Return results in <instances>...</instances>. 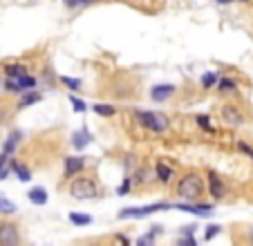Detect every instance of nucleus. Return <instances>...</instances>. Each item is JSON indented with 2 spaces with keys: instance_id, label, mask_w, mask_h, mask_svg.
Listing matches in <instances>:
<instances>
[{
  "instance_id": "35",
  "label": "nucleus",
  "mask_w": 253,
  "mask_h": 246,
  "mask_svg": "<svg viewBox=\"0 0 253 246\" xmlns=\"http://www.w3.org/2000/svg\"><path fill=\"white\" fill-rule=\"evenodd\" d=\"M85 246H112V242L110 244H106V242H101V240H94V242H88Z\"/></svg>"
},
{
  "instance_id": "34",
  "label": "nucleus",
  "mask_w": 253,
  "mask_h": 246,
  "mask_svg": "<svg viewBox=\"0 0 253 246\" xmlns=\"http://www.w3.org/2000/svg\"><path fill=\"white\" fill-rule=\"evenodd\" d=\"M244 242H247V246H253V226H249L247 233H244Z\"/></svg>"
},
{
  "instance_id": "6",
  "label": "nucleus",
  "mask_w": 253,
  "mask_h": 246,
  "mask_svg": "<svg viewBox=\"0 0 253 246\" xmlns=\"http://www.w3.org/2000/svg\"><path fill=\"white\" fill-rule=\"evenodd\" d=\"M168 208H173V204H168V201H157V204L139 206V208H123L119 210V220H141V217H148V215L159 213V210H168Z\"/></svg>"
},
{
  "instance_id": "26",
  "label": "nucleus",
  "mask_w": 253,
  "mask_h": 246,
  "mask_svg": "<svg viewBox=\"0 0 253 246\" xmlns=\"http://www.w3.org/2000/svg\"><path fill=\"white\" fill-rule=\"evenodd\" d=\"M195 123L202 128V130H206V132H213L211 116H208V114H197V116H195Z\"/></svg>"
},
{
  "instance_id": "9",
  "label": "nucleus",
  "mask_w": 253,
  "mask_h": 246,
  "mask_svg": "<svg viewBox=\"0 0 253 246\" xmlns=\"http://www.w3.org/2000/svg\"><path fill=\"white\" fill-rule=\"evenodd\" d=\"M81 173H85V159L81 155H69L65 157L63 161V177L65 179H72V177H79Z\"/></svg>"
},
{
  "instance_id": "16",
  "label": "nucleus",
  "mask_w": 253,
  "mask_h": 246,
  "mask_svg": "<svg viewBox=\"0 0 253 246\" xmlns=\"http://www.w3.org/2000/svg\"><path fill=\"white\" fill-rule=\"evenodd\" d=\"M217 92L220 94H235L237 92V81L231 79V76H220V81H217Z\"/></svg>"
},
{
  "instance_id": "15",
  "label": "nucleus",
  "mask_w": 253,
  "mask_h": 246,
  "mask_svg": "<svg viewBox=\"0 0 253 246\" xmlns=\"http://www.w3.org/2000/svg\"><path fill=\"white\" fill-rule=\"evenodd\" d=\"M21 136H23V134H21L18 130L9 132L5 146H2V155H7V157H14V155H16V150H18V143H21Z\"/></svg>"
},
{
  "instance_id": "27",
  "label": "nucleus",
  "mask_w": 253,
  "mask_h": 246,
  "mask_svg": "<svg viewBox=\"0 0 253 246\" xmlns=\"http://www.w3.org/2000/svg\"><path fill=\"white\" fill-rule=\"evenodd\" d=\"M69 105H72V110L74 112H79V114H83L85 110H88V105L83 103V99H79V96H69Z\"/></svg>"
},
{
  "instance_id": "32",
  "label": "nucleus",
  "mask_w": 253,
  "mask_h": 246,
  "mask_svg": "<svg viewBox=\"0 0 253 246\" xmlns=\"http://www.w3.org/2000/svg\"><path fill=\"white\" fill-rule=\"evenodd\" d=\"M130 188H132V179H126V181L119 186V190H116V195H128L130 193Z\"/></svg>"
},
{
  "instance_id": "13",
  "label": "nucleus",
  "mask_w": 253,
  "mask_h": 246,
  "mask_svg": "<svg viewBox=\"0 0 253 246\" xmlns=\"http://www.w3.org/2000/svg\"><path fill=\"white\" fill-rule=\"evenodd\" d=\"M27 74V65L21 61H9L5 63V79H21Z\"/></svg>"
},
{
  "instance_id": "14",
  "label": "nucleus",
  "mask_w": 253,
  "mask_h": 246,
  "mask_svg": "<svg viewBox=\"0 0 253 246\" xmlns=\"http://www.w3.org/2000/svg\"><path fill=\"white\" fill-rule=\"evenodd\" d=\"M90 141H92V134H90V130H88L85 126L72 134V146H74V150H83V148L88 146Z\"/></svg>"
},
{
  "instance_id": "22",
  "label": "nucleus",
  "mask_w": 253,
  "mask_h": 246,
  "mask_svg": "<svg viewBox=\"0 0 253 246\" xmlns=\"http://www.w3.org/2000/svg\"><path fill=\"white\" fill-rule=\"evenodd\" d=\"M92 110L96 112L99 116H106V119H110V116H115L116 114V110H115V105H106V103H96Z\"/></svg>"
},
{
  "instance_id": "1",
  "label": "nucleus",
  "mask_w": 253,
  "mask_h": 246,
  "mask_svg": "<svg viewBox=\"0 0 253 246\" xmlns=\"http://www.w3.org/2000/svg\"><path fill=\"white\" fill-rule=\"evenodd\" d=\"M175 195L182 199V201H188V204H195L202 201V197L206 195V179L200 170H186L177 177L175 181Z\"/></svg>"
},
{
  "instance_id": "28",
  "label": "nucleus",
  "mask_w": 253,
  "mask_h": 246,
  "mask_svg": "<svg viewBox=\"0 0 253 246\" xmlns=\"http://www.w3.org/2000/svg\"><path fill=\"white\" fill-rule=\"evenodd\" d=\"M235 148L240 152H242L244 157H249V159H253V146H249L247 141H235Z\"/></svg>"
},
{
  "instance_id": "7",
  "label": "nucleus",
  "mask_w": 253,
  "mask_h": 246,
  "mask_svg": "<svg viewBox=\"0 0 253 246\" xmlns=\"http://www.w3.org/2000/svg\"><path fill=\"white\" fill-rule=\"evenodd\" d=\"M220 116L224 123H229V126H244V123H247V112H244L237 103H233V101L222 105Z\"/></svg>"
},
{
  "instance_id": "19",
  "label": "nucleus",
  "mask_w": 253,
  "mask_h": 246,
  "mask_svg": "<svg viewBox=\"0 0 253 246\" xmlns=\"http://www.w3.org/2000/svg\"><path fill=\"white\" fill-rule=\"evenodd\" d=\"M9 170L16 175L21 181H29L32 179V170L25 166V163H18V161H9Z\"/></svg>"
},
{
  "instance_id": "21",
  "label": "nucleus",
  "mask_w": 253,
  "mask_h": 246,
  "mask_svg": "<svg viewBox=\"0 0 253 246\" xmlns=\"http://www.w3.org/2000/svg\"><path fill=\"white\" fill-rule=\"evenodd\" d=\"M217 81H220V74H217V72H206L204 76H202V88H204V89H213L217 85Z\"/></svg>"
},
{
  "instance_id": "11",
  "label": "nucleus",
  "mask_w": 253,
  "mask_h": 246,
  "mask_svg": "<svg viewBox=\"0 0 253 246\" xmlns=\"http://www.w3.org/2000/svg\"><path fill=\"white\" fill-rule=\"evenodd\" d=\"M173 208L182 210V213L200 215V217H208V215H213V206H211V204H204V201H195V204H188V201H180V204H173Z\"/></svg>"
},
{
  "instance_id": "29",
  "label": "nucleus",
  "mask_w": 253,
  "mask_h": 246,
  "mask_svg": "<svg viewBox=\"0 0 253 246\" xmlns=\"http://www.w3.org/2000/svg\"><path fill=\"white\" fill-rule=\"evenodd\" d=\"M9 157L7 155H0V179H7V175H9Z\"/></svg>"
},
{
  "instance_id": "4",
  "label": "nucleus",
  "mask_w": 253,
  "mask_h": 246,
  "mask_svg": "<svg viewBox=\"0 0 253 246\" xmlns=\"http://www.w3.org/2000/svg\"><path fill=\"white\" fill-rule=\"evenodd\" d=\"M229 183L215 170H206V195H211L213 201H224L229 197Z\"/></svg>"
},
{
  "instance_id": "31",
  "label": "nucleus",
  "mask_w": 253,
  "mask_h": 246,
  "mask_svg": "<svg viewBox=\"0 0 253 246\" xmlns=\"http://www.w3.org/2000/svg\"><path fill=\"white\" fill-rule=\"evenodd\" d=\"M137 246H155V235H143V237H139V242H137Z\"/></svg>"
},
{
  "instance_id": "37",
  "label": "nucleus",
  "mask_w": 253,
  "mask_h": 246,
  "mask_svg": "<svg viewBox=\"0 0 253 246\" xmlns=\"http://www.w3.org/2000/svg\"><path fill=\"white\" fill-rule=\"evenodd\" d=\"M112 2H128V0H112Z\"/></svg>"
},
{
  "instance_id": "25",
  "label": "nucleus",
  "mask_w": 253,
  "mask_h": 246,
  "mask_svg": "<svg viewBox=\"0 0 253 246\" xmlns=\"http://www.w3.org/2000/svg\"><path fill=\"white\" fill-rule=\"evenodd\" d=\"M0 213L2 215H14L16 213V204L9 201V199H5V197H0Z\"/></svg>"
},
{
  "instance_id": "17",
  "label": "nucleus",
  "mask_w": 253,
  "mask_h": 246,
  "mask_svg": "<svg viewBox=\"0 0 253 246\" xmlns=\"http://www.w3.org/2000/svg\"><path fill=\"white\" fill-rule=\"evenodd\" d=\"M150 179H155V170L150 168H137L132 173V183H137V186H146Z\"/></svg>"
},
{
  "instance_id": "5",
  "label": "nucleus",
  "mask_w": 253,
  "mask_h": 246,
  "mask_svg": "<svg viewBox=\"0 0 253 246\" xmlns=\"http://www.w3.org/2000/svg\"><path fill=\"white\" fill-rule=\"evenodd\" d=\"M25 240H23L21 233V224L14 220H5L0 217V246H23Z\"/></svg>"
},
{
  "instance_id": "18",
  "label": "nucleus",
  "mask_w": 253,
  "mask_h": 246,
  "mask_svg": "<svg viewBox=\"0 0 253 246\" xmlns=\"http://www.w3.org/2000/svg\"><path fill=\"white\" fill-rule=\"evenodd\" d=\"M27 199H29L32 204H36V206H45V204H47V199H49V197H47V190L38 186V188L27 190Z\"/></svg>"
},
{
  "instance_id": "24",
  "label": "nucleus",
  "mask_w": 253,
  "mask_h": 246,
  "mask_svg": "<svg viewBox=\"0 0 253 246\" xmlns=\"http://www.w3.org/2000/svg\"><path fill=\"white\" fill-rule=\"evenodd\" d=\"M58 81L65 85V88H69V89H74V92H79L83 85H81V79H72V76H58Z\"/></svg>"
},
{
  "instance_id": "20",
  "label": "nucleus",
  "mask_w": 253,
  "mask_h": 246,
  "mask_svg": "<svg viewBox=\"0 0 253 246\" xmlns=\"http://www.w3.org/2000/svg\"><path fill=\"white\" fill-rule=\"evenodd\" d=\"M43 96H41V92H36V89H29V92H23L21 94V101H18V108H29V105H34V103H38Z\"/></svg>"
},
{
  "instance_id": "2",
  "label": "nucleus",
  "mask_w": 253,
  "mask_h": 246,
  "mask_svg": "<svg viewBox=\"0 0 253 246\" xmlns=\"http://www.w3.org/2000/svg\"><path fill=\"white\" fill-rule=\"evenodd\" d=\"M68 193L69 197L79 199V201H90L96 199L101 195L99 183L94 177H88V175H79V177H72L68 183Z\"/></svg>"
},
{
  "instance_id": "12",
  "label": "nucleus",
  "mask_w": 253,
  "mask_h": 246,
  "mask_svg": "<svg viewBox=\"0 0 253 246\" xmlns=\"http://www.w3.org/2000/svg\"><path fill=\"white\" fill-rule=\"evenodd\" d=\"M177 92V88H175L173 83H157L150 88V99L155 101V103H166V101H170V96Z\"/></svg>"
},
{
  "instance_id": "23",
  "label": "nucleus",
  "mask_w": 253,
  "mask_h": 246,
  "mask_svg": "<svg viewBox=\"0 0 253 246\" xmlns=\"http://www.w3.org/2000/svg\"><path fill=\"white\" fill-rule=\"evenodd\" d=\"M69 222H72L74 226H88V224H92V217L85 213H69Z\"/></svg>"
},
{
  "instance_id": "36",
  "label": "nucleus",
  "mask_w": 253,
  "mask_h": 246,
  "mask_svg": "<svg viewBox=\"0 0 253 246\" xmlns=\"http://www.w3.org/2000/svg\"><path fill=\"white\" fill-rule=\"evenodd\" d=\"M90 2H99V0H83V5H90Z\"/></svg>"
},
{
  "instance_id": "33",
  "label": "nucleus",
  "mask_w": 253,
  "mask_h": 246,
  "mask_svg": "<svg viewBox=\"0 0 253 246\" xmlns=\"http://www.w3.org/2000/svg\"><path fill=\"white\" fill-rule=\"evenodd\" d=\"M63 2H65V7H68V9H76V7L83 5V0H63Z\"/></svg>"
},
{
  "instance_id": "3",
  "label": "nucleus",
  "mask_w": 253,
  "mask_h": 246,
  "mask_svg": "<svg viewBox=\"0 0 253 246\" xmlns=\"http://www.w3.org/2000/svg\"><path fill=\"white\" fill-rule=\"evenodd\" d=\"M135 116H137L139 126H141L143 130L153 132V134H163V132L170 130V119L166 114H161V112L137 110V112H135Z\"/></svg>"
},
{
  "instance_id": "30",
  "label": "nucleus",
  "mask_w": 253,
  "mask_h": 246,
  "mask_svg": "<svg viewBox=\"0 0 253 246\" xmlns=\"http://www.w3.org/2000/svg\"><path fill=\"white\" fill-rule=\"evenodd\" d=\"M220 233H222V228H220V226H217V224H211V226H208V228H206V233H204V240H206V242H211L213 237H215V235H220Z\"/></svg>"
},
{
  "instance_id": "8",
  "label": "nucleus",
  "mask_w": 253,
  "mask_h": 246,
  "mask_svg": "<svg viewBox=\"0 0 253 246\" xmlns=\"http://www.w3.org/2000/svg\"><path fill=\"white\" fill-rule=\"evenodd\" d=\"M38 81L34 79L32 74H25V76H21V79H5V89L7 92H18V94H23V92H29V89L36 88Z\"/></svg>"
},
{
  "instance_id": "10",
  "label": "nucleus",
  "mask_w": 253,
  "mask_h": 246,
  "mask_svg": "<svg viewBox=\"0 0 253 246\" xmlns=\"http://www.w3.org/2000/svg\"><path fill=\"white\" fill-rule=\"evenodd\" d=\"M155 179H157L159 183H163V186H168L173 179H177V170L170 166V161L159 159V161L155 163Z\"/></svg>"
}]
</instances>
